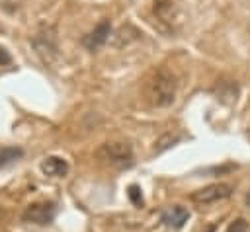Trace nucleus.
Returning a JSON list of instances; mask_svg holds the SVG:
<instances>
[{
	"label": "nucleus",
	"mask_w": 250,
	"mask_h": 232,
	"mask_svg": "<svg viewBox=\"0 0 250 232\" xmlns=\"http://www.w3.org/2000/svg\"><path fill=\"white\" fill-rule=\"evenodd\" d=\"M98 158L113 168H131L133 166V148L129 142H105L98 150Z\"/></svg>",
	"instance_id": "2"
},
{
	"label": "nucleus",
	"mask_w": 250,
	"mask_h": 232,
	"mask_svg": "<svg viewBox=\"0 0 250 232\" xmlns=\"http://www.w3.org/2000/svg\"><path fill=\"white\" fill-rule=\"evenodd\" d=\"M57 207L51 201H39V203H31L25 207V211L21 213V220L29 222V224H37V226H45L51 224L55 218Z\"/></svg>",
	"instance_id": "5"
},
{
	"label": "nucleus",
	"mask_w": 250,
	"mask_h": 232,
	"mask_svg": "<svg viewBox=\"0 0 250 232\" xmlns=\"http://www.w3.org/2000/svg\"><path fill=\"white\" fill-rule=\"evenodd\" d=\"M227 232H248V222L244 218H236L234 222H230Z\"/></svg>",
	"instance_id": "14"
},
{
	"label": "nucleus",
	"mask_w": 250,
	"mask_h": 232,
	"mask_svg": "<svg viewBox=\"0 0 250 232\" xmlns=\"http://www.w3.org/2000/svg\"><path fill=\"white\" fill-rule=\"evenodd\" d=\"M176 88H178L176 76L168 68L160 66V68L152 70V74L148 76L146 86H145V94L152 105L166 107L176 99Z\"/></svg>",
	"instance_id": "1"
},
{
	"label": "nucleus",
	"mask_w": 250,
	"mask_h": 232,
	"mask_svg": "<svg viewBox=\"0 0 250 232\" xmlns=\"http://www.w3.org/2000/svg\"><path fill=\"white\" fill-rule=\"evenodd\" d=\"M31 45L35 47V53L43 58V62L45 64H51L57 58V35H55V27L41 25L39 31L33 35Z\"/></svg>",
	"instance_id": "3"
},
{
	"label": "nucleus",
	"mask_w": 250,
	"mask_h": 232,
	"mask_svg": "<svg viewBox=\"0 0 250 232\" xmlns=\"http://www.w3.org/2000/svg\"><path fill=\"white\" fill-rule=\"evenodd\" d=\"M21 156H23V150L18 148V146H4V148H0V168L16 162Z\"/></svg>",
	"instance_id": "10"
},
{
	"label": "nucleus",
	"mask_w": 250,
	"mask_h": 232,
	"mask_svg": "<svg viewBox=\"0 0 250 232\" xmlns=\"http://www.w3.org/2000/svg\"><path fill=\"white\" fill-rule=\"evenodd\" d=\"M21 6V0H0V10L6 12V14H16Z\"/></svg>",
	"instance_id": "13"
},
{
	"label": "nucleus",
	"mask_w": 250,
	"mask_h": 232,
	"mask_svg": "<svg viewBox=\"0 0 250 232\" xmlns=\"http://www.w3.org/2000/svg\"><path fill=\"white\" fill-rule=\"evenodd\" d=\"M109 31H111L109 21H100V23L94 27V31H90L88 35L82 37L84 47H88L90 51H96L98 47H102V45L109 39Z\"/></svg>",
	"instance_id": "8"
},
{
	"label": "nucleus",
	"mask_w": 250,
	"mask_h": 232,
	"mask_svg": "<svg viewBox=\"0 0 250 232\" xmlns=\"http://www.w3.org/2000/svg\"><path fill=\"white\" fill-rule=\"evenodd\" d=\"M0 62H4V64H8V62H10V55H8L4 49H0Z\"/></svg>",
	"instance_id": "15"
},
{
	"label": "nucleus",
	"mask_w": 250,
	"mask_h": 232,
	"mask_svg": "<svg viewBox=\"0 0 250 232\" xmlns=\"http://www.w3.org/2000/svg\"><path fill=\"white\" fill-rule=\"evenodd\" d=\"M152 10H154V16L162 23H168L170 27H174L180 21V10L172 0H154Z\"/></svg>",
	"instance_id": "6"
},
{
	"label": "nucleus",
	"mask_w": 250,
	"mask_h": 232,
	"mask_svg": "<svg viewBox=\"0 0 250 232\" xmlns=\"http://www.w3.org/2000/svg\"><path fill=\"white\" fill-rule=\"evenodd\" d=\"M234 187L230 183H211V185H205L197 191H193L189 195V199L195 203V205H211V203H219V201H225L232 195Z\"/></svg>",
	"instance_id": "4"
},
{
	"label": "nucleus",
	"mask_w": 250,
	"mask_h": 232,
	"mask_svg": "<svg viewBox=\"0 0 250 232\" xmlns=\"http://www.w3.org/2000/svg\"><path fill=\"white\" fill-rule=\"evenodd\" d=\"M180 140V136L178 135H172V133H166V135H162L156 142H154V154H162L164 150H168V148H172L176 142Z\"/></svg>",
	"instance_id": "11"
},
{
	"label": "nucleus",
	"mask_w": 250,
	"mask_h": 232,
	"mask_svg": "<svg viewBox=\"0 0 250 232\" xmlns=\"http://www.w3.org/2000/svg\"><path fill=\"white\" fill-rule=\"evenodd\" d=\"M127 195H129V199H131V203L133 205H137V207H143V193H141V187L139 185H129V189H127Z\"/></svg>",
	"instance_id": "12"
},
{
	"label": "nucleus",
	"mask_w": 250,
	"mask_h": 232,
	"mask_svg": "<svg viewBox=\"0 0 250 232\" xmlns=\"http://www.w3.org/2000/svg\"><path fill=\"white\" fill-rule=\"evenodd\" d=\"M205 232H215V226H209V228H207Z\"/></svg>",
	"instance_id": "17"
},
{
	"label": "nucleus",
	"mask_w": 250,
	"mask_h": 232,
	"mask_svg": "<svg viewBox=\"0 0 250 232\" xmlns=\"http://www.w3.org/2000/svg\"><path fill=\"white\" fill-rule=\"evenodd\" d=\"M160 218H162V222H164L166 226H170V228H174V230H180V228L188 222L189 211H188L186 207H182V205H170V207H166V209L162 211Z\"/></svg>",
	"instance_id": "7"
},
{
	"label": "nucleus",
	"mask_w": 250,
	"mask_h": 232,
	"mask_svg": "<svg viewBox=\"0 0 250 232\" xmlns=\"http://www.w3.org/2000/svg\"><path fill=\"white\" fill-rule=\"evenodd\" d=\"M246 205H248V207H250V191H248V193H246Z\"/></svg>",
	"instance_id": "16"
},
{
	"label": "nucleus",
	"mask_w": 250,
	"mask_h": 232,
	"mask_svg": "<svg viewBox=\"0 0 250 232\" xmlns=\"http://www.w3.org/2000/svg\"><path fill=\"white\" fill-rule=\"evenodd\" d=\"M41 172L49 177H62L68 172V162L61 156H47L41 162Z\"/></svg>",
	"instance_id": "9"
}]
</instances>
